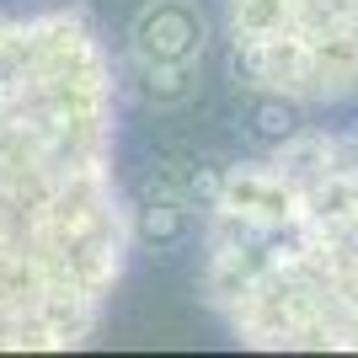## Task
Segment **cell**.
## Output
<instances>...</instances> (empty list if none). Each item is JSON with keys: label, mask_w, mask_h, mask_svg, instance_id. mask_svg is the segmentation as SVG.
Instances as JSON below:
<instances>
[{"label": "cell", "mask_w": 358, "mask_h": 358, "mask_svg": "<svg viewBox=\"0 0 358 358\" xmlns=\"http://www.w3.org/2000/svg\"><path fill=\"white\" fill-rule=\"evenodd\" d=\"M203 294L224 331L273 353H358V129L299 134L220 177Z\"/></svg>", "instance_id": "cell-1"}, {"label": "cell", "mask_w": 358, "mask_h": 358, "mask_svg": "<svg viewBox=\"0 0 358 358\" xmlns=\"http://www.w3.org/2000/svg\"><path fill=\"white\" fill-rule=\"evenodd\" d=\"M236 75L278 102L358 96V0H224Z\"/></svg>", "instance_id": "cell-2"}, {"label": "cell", "mask_w": 358, "mask_h": 358, "mask_svg": "<svg viewBox=\"0 0 358 358\" xmlns=\"http://www.w3.org/2000/svg\"><path fill=\"white\" fill-rule=\"evenodd\" d=\"M209 43V22L193 0H145L129 27L134 64H198Z\"/></svg>", "instance_id": "cell-3"}, {"label": "cell", "mask_w": 358, "mask_h": 358, "mask_svg": "<svg viewBox=\"0 0 358 358\" xmlns=\"http://www.w3.org/2000/svg\"><path fill=\"white\" fill-rule=\"evenodd\" d=\"M134 75H139V91L150 102H182L193 91L198 64H134Z\"/></svg>", "instance_id": "cell-4"}, {"label": "cell", "mask_w": 358, "mask_h": 358, "mask_svg": "<svg viewBox=\"0 0 358 358\" xmlns=\"http://www.w3.org/2000/svg\"><path fill=\"white\" fill-rule=\"evenodd\" d=\"M0 321H6V171H0Z\"/></svg>", "instance_id": "cell-5"}]
</instances>
